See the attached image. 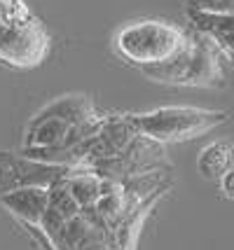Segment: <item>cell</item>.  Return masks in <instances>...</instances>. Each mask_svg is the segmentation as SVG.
Wrapping results in <instances>:
<instances>
[{"mask_svg": "<svg viewBox=\"0 0 234 250\" xmlns=\"http://www.w3.org/2000/svg\"><path fill=\"white\" fill-rule=\"evenodd\" d=\"M70 175L64 178L68 194L73 196V201L82 206H91L96 201V196L101 194V175L96 171H68Z\"/></svg>", "mask_w": 234, "mask_h": 250, "instance_id": "8992f818", "label": "cell"}, {"mask_svg": "<svg viewBox=\"0 0 234 250\" xmlns=\"http://www.w3.org/2000/svg\"><path fill=\"white\" fill-rule=\"evenodd\" d=\"M188 35L176 23L143 19L122 26L112 38L115 52L138 68H150L171 61L188 44Z\"/></svg>", "mask_w": 234, "mask_h": 250, "instance_id": "6da1fadb", "label": "cell"}, {"mask_svg": "<svg viewBox=\"0 0 234 250\" xmlns=\"http://www.w3.org/2000/svg\"><path fill=\"white\" fill-rule=\"evenodd\" d=\"M192 10L201 12H218V14H232L234 0H188Z\"/></svg>", "mask_w": 234, "mask_h": 250, "instance_id": "ba28073f", "label": "cell"}, {"mask_svg": "<svg viewBox=\"0 0 234 250\" xmlns=\"http://www.w3.org/2000/svg\"><path fill=\"white\" fill-rule=\"evenodd\" d=\"M0 204L10 213H14L17 218H21L23 222L38 225L43 213H45L47 204H49V189L40 185L14 187V189H10V192H5L0 196Z\"/></svg>", "mask_w": 234, "mask_h": 250, "instance_id": "277c9868", "label": "cell"}, {"mask_svg": "<svg viewBox=\"0 0 234 250\" xmlns=\"http://www.w3.org/2000/svg\"><path fill=\"white\" fill-rule=\"evenodd\" d=\"M188 17L192 26L206 35L220 52L225 59L232 61V14H218V12H201V10H192L188 7Z\"/></svg>", "mask_w": 234, "mask_h": 250, "instance_id": "5b68a950", "label": "cell"}, {"mask_svg": "<svg viewBox=\"0 0 234 250\" xmlns=\"http://www.w3.org/2000/svg\"><path fill=\"white\" fill-rule=\"evenodd\" d=\"M197 166H199V171L204 173V178L220 180L227 171H232V145L227 141L209 145V147L201 152Z\"/></svg>", "mask_w": 234, "mask_h": 250, "instance_id": "52a82bcc", "label": "cell"}, {"mask_svg": "<svg viewBox=\"0 0 234 250\" xmlns=\"http://www.w3.org/2000/svg\"><path fill=\"white\" fill-rule=\"evenodd\" d=\"M227 120L225 112L201 108H157L145 115H129L131 126L148 141L155 143H171V141H188L209 129L223 124Z\"/></svg>", "mask_w": 234, "mask_h": 250, "instance_id": "3957f363", "label": "cell"}, {"mask_svg": "<svg viewBox=\"0 0 234 250\" xmlns=\"http://www.w3.org/2000/svg\"><path fill=\"white\" fill-rule=\"evenodd\" d=\"M49 52L43 23L23 0H0V61L19 68L38 65Z\"/></svg>", "mask_w": 234, "mask_h": 250, "instance_id": "7a4b0ae2", "label": "cell"}]
</instances>
